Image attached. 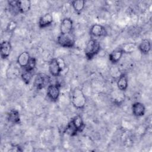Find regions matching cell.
Segmentation results:
<instances>
[{
  "mask_svg": "<svg viewBox=\"0 0 152 152\" xmlns=\"http://www.w3.org/2000/svg\"><path fill=\"white\" fill-rule=\"evenodd\" d=\"M64 132L67 134L69 135L70 136H74L77 134V133L78 132V131L77 130V129L75 128V127L74 126V125H73L72 122L71 121L68 124L66 128L65 129Z\"/></svg>",
  "mask_w": 152,
  "mask_h": 152,
  "instance_id": "obj_21",
  "label": "cell"
},
{
  "mask_svg": "<svg viewBox=\"0 0 152 152\" xmlns=\"http://www.w3.org/2000/svg\"><path fill=\"white\" fill-rule=\"evenodd\" d=\"M124 52L123 51L120 49H116L113 50L109 55V61L112 63V64H116L118 62L120 61L121 59L122 55Z\"/></svg>",
  "mask_w": 152,
  "mask_h": 152,
  "instance_id": "obj_14",
  "label": "cell"
},
{
  "mask_svg": "<svg viewBox=\"0 0 152 152\" xmlns=\"http://www.w3.org/2000/svg\"><path fill=\"white\" fill-rule=\"evenodd\" d=\"M50 81V77L45 74L39 73L36 76L34 81L33 86L37 90H41L46 86Z\"/></svg>",
  "mask_w": 152,
  "mask_h": 152,
  "instance_id": "obj_4",
  "label": "cell"
},
{
  "mask_svg": "<svg viewBox=\"0 0 152 152\" xmlns=\"http://www.w3.org/2000/svg\"><path fill=\"white\" fill-rule=\"evenodd\" d=\"M107 31L104 27L102 25L95 24L91 27L90 30V34L95 37H99L102 36H106L107 35Z\"/></svg>",
  "mask_w": 152,
  "mask_h": 152,
  "instance_id": "obj_7",
  "label": "cell"
},
{
  "mask_svg": "<svg viewBox=\"0 0 152 152\" xmlns=\"http://www.w3.org/2000/svg\"><path fill=\"white\" fill-rule=\"evenodd\" d=\"M11 44L10 41L4 40L1 42L0 46L1 56L2 59H6L10 54L11 50Z\"/></svg>",
  "mask_w": 152,
  "mask_h": 152,
  "instance_id": "obj_9",
  "label": "cell"
},
{
  "mask_svg": "<svg viewBox=\"0 0 152 152\" xmlns=\"http://www.w3.org/2000/svg\"><path fill=\"white\" fill-rule=\"evenodd\" d=\"M73 27L72 20L70 18H64L60 25L61 34H68L71 33Z\"/></svg>",
  "mask_w": 152,
  "mask_h": 152,
  "instance_id": "obj_8",
  "label": "cell"
},
{
  "mask_svg": "<svg viewBox=\"0 0 152 152\" xmlns=\"http://www.w3.org/2000/svg\"><path fill=\"white\" fill-rule=\"evenodd\" d=\"M71 102L77 109H83L86 104V97L80 88H75L71 94Z\"/></svg>",
  "mask_w": 152,
  "mask_h": 152,
  "instance_id": "obj_1",
  "label": "cell"
},
{
  "mask_svg": "<svg viewBox=\"0 0 152 152\" xmlns=\"http://www.w3.org/2000/svg\"><path fill=\"white\" fill-rule=\"evenodd\" d=\"M53 22V17L50 13H46L42 15L39 20L38 24L40 28H45L50 26Z\"/></svg>",
  "mask_w": 152,
  "mask_h": 152,
  "instance_id": "obj_10",
  "label": "cell"
},
{
  "mask_svg": "<svg viewBox=\"0 0 152 152\" xmlns=\"http://www.w3.org/2000/svg\"><path fill=\"white\" fill-rule=\"evenodd\" d=\"M137 48V46L135 44L133 43H128L124 44L121 49L123 51L124 53H131L135 50Z\"/></svg>",
  "mask_w": 152,
  "mask_h": 152,
  "instance_id": "obj_20",
  "label": "cell"
},
{
  "mask_svg": "<svg viewBox=\"0 0 152 152\" xmlns=\"http://www.w3.org/2000/svg\"><path fill=\"white\" fill-rule=\"evenodd\" d=\"M17 7L20 13H26L30 10L31 2L28 0L17 1Z\"/></svg>",
  "mask_w": 152,
  "mask_h": 152,
  "instance_id": "obj_13",
  "label": "cell"
},
{
  "mask_svg": "<svg viewBox=\"0 0 152 152\" xmlns=\"http://www.w3.org/2000/svg\"><path fill=\"white\" fill-rule=\"evenodd\" d=\"M117 86L121 91H125L128 88V78L125 74L122 73L120 75L117 81Z\"/></svg>",
  "mask_w": 152,
  "mask_h": 152,
  "instance_id": "obj_12",
  "label": "cell"
},
{
  "mask_svg": "<svg viewBox=\"0 0 152 152\" xmlns=\"http://www.w3.org/2000/svg\"><path fill=\"white\" fill-rule=\"evenodd\" d=\"M63 65L59 61L58 59H52L49 64V71L50 74L53 77L59 75L63 69Z\"/></svg>",
  "mask_w": 152,
  "mask_h": 152,
  "instance_id": "obj_5",
  "label": "cell"
},
{
  "mask_svg": "<svg viewBox=\"0 0 152 152\" xmlns=\"http://www.w3.org/2000/svg\"><path fill=\"white\" fill-rule=\"evenodd\" d=\"M72 6L74 10L77 12H80L84 8L85 1L83 0H77L71 2Z\"/></svg>",
  "mask_w": 152,
  "mask_h": 152,
  "instance_id": "obj_19",
  "label": "cell"
},
{
  "mask_svg": "<svg viewBox=\"0 0 152 152\" xmlns=\"http://www.w3.org/2000/svg\"><path fill=\"white\" fill-rule=\"evenodd\" d=\"M59 85L58 84H51L48 86L47 95L52 101H56L59 96Z\"/></svg>",
  "mask_w": 152,
  "mask_h": 152,
  "instance_id": "obj_6",
  "label": "cell"
},
{
  "mask_svg": "<svg viewBox=\"0 0 152 152\" xmlns=\"http://www.w3.org/2000/svg\"><path fill=\"white\" fill-rule=\"evenodd\" d=\"M36 65V58L34 57H30V60L27 65V66L24 68L25 71H33V70L34 69Z\"/></svg>",
  "mask_w": 152,
  "mask_h": 152,
  "instance_id": "obj_23",
  "label": "cell"
},
{
  "mask_svg": "<svg viewBox=\"0 0 152 152\" xmlns=\"http://www.w3.org/2000/svg\"><path fill=\"white\" fill-rule=\"evenodd\" d=\"M132 113L135 116H142L144 115L145 107L144 105L140 102H135L132 105Z\"/></svg>",
  "mask_w": 152,
  "mask_h": 152,
  "instance_id": "obj_11",
  "label": "cell"
},
{
  "mask_svg": "<svg viewBox=\"0 0 152 152\" xmlns=\"http://www.w3.org/2000/svg\"><path fill=\"white\" fill-rule=\"evenodd\" d=\"M71 122H72L73 125L77 129L78 132H81L83 131L84 128V124L81 116H75L71 119Z\"/></svg>",
  "mask_w": 152,
  "mask_h": 152,
  "instance_id": "obj_17",
  "label": "cell"
},
{
  "mask_svg": "<svg viewBox=\"0 0 152 152\" xmlns=\"http://www.w3.org/2000/svg\"><path fill=\"white\" fill-rule=\"evenodd\" d=\"M100 50V43L94 39H91L87 42L85 48V55L87 59L91 60Z\"/></svg>",
  "mask_w": 152,
  "mask_h": 152,
  "instance_id": "obj_2",
  "label": "cell"
},
{
  "mask_svg": "<svg viewBox=\"0 0 152 152\" xmlns=\"http://www.w3.org/2000/svg\"><path fill=\"white\" fill-rule=\"evenodd\" d=\"M30 58V56L29 53L27 52H23L18 56L17 62L20 66L25 68L27 66Z\"/></svg>",
  "mask_w": 152,
  "mask_h": 152,
  "instance_id": "obj_15",
  "label": "cell"
},
{
  "mask_svg": "<svg viewBox=\"0 0 152 152\" xmlns=\"http://www.w3.org/2000/svg\"><path fill=\"white\" fill-rule=\"evenodd\" d=\"M58 43L64 48H72L75 44V39L74 36L70 33L61 34L57 39Z\"/></svg>",
  "mask_w": 152,
  "mask_h": 152,
  "instance_id": "obj_3",
  "label": "cell"
},
{
  "mask_svg": "<svg viewBox=\"0 0 152 152\" xmlns=\"http://www.w3.org/2000/svg\"><path fill=\"white\" fill-rule=\"evenodd\" d=\"M17 24L15 21H10L7 26V31L8 32L13 31L17 27Z\"/></svg>",
  "mask_w": 152,
  "mask_h": 152,
  "instance_id": "obj_24",
  "label": "cell"
},
{
  "mask_svg": "<svg viewBox=\"0 0 152 152\" xmlns=\"http://www.w3.org/2000/svg\"><path fill=\"white\" fill-rule=\"evenodd\" d=\"M32 77H33L32 71H24V72H23L21 74V78L26 84H28L30 83V81L32 79Z\"/></svg>",
  "mask_w": 152,
  "mask_h": 152,
  "instance_id": "obj_22",
  "label": "cell"
},
{
  "mask_svg": "<svg viewBox=\"0 0 152 152\" xmlns=\"http://www.w3.org/2000/svg\"><path fill=\"white\" fill-rule=\"evenodd\" d=\"M140 51L143 54H147L151 50V43L148 39H144L138 47Z\"/></svg>",
  "mask_w": 152,
  "mask_h": 152,
  "instance_id": "obj_18",
  "label": "cell"
},
{
  "mask_svg": "<svg viewBox=\"0 0 152 152\" xmlns=\"http://www.w3.org/2000/svg\"><path fill=\"white\" fill-rule=\"evenodd\" d=\"M8 120L13 124L20 123V116L18 110L15 109H11L8 113Z\"/></svg>",
  "mask_w": 152,
  "mask_h": 152,
  "instance_id": "obj_16",
  "label": "cell"
}]
</instances>
